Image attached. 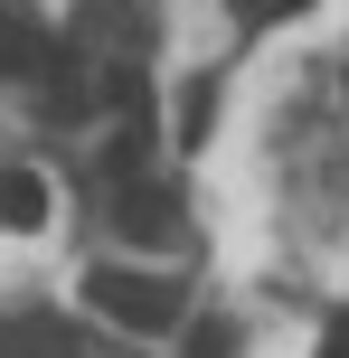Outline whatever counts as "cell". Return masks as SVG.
Instances as JSON below:
<instances>
[{"instance_id":"obj_1","label":"cell","mask_w":349,"mask_h":358,"mask_svg":"<svg viewBox=\"0 0 349 358\" xmlns=\"http://www.w3.org/2000/svg\"><path fill=\"white\" fill-rule=\"evenodd\" d=\"M85 302L104 311V321H123V330H180V311H189L170 273H132V264H94Z\"/></svg>"},{"instance_id":"obj_2","label":"cell","mask_w":349,"mask_h":358,"mask_svg":"<svg viewBox=\"0 0 349 358\" xmlns=\"http://www.w3.org/2000/svg\"><path fill=\"white\" fill-rule=\"evenodd\" d=\"M0 358H85V340L57 311H19V321H0Z\"/></svg>"},{"instance_id":"obj_3","label":"cell","mask_w":349,"mask_h":358,"mask_svg":"<svg viewBox=\"0 0 349 358\" xmlns=\"http://www.w3.org/2000/svg\"><path fill=\"white\" fill-rule=\"evenodd\" d=\"M113 227H123V236H170V227H180V198H170V189H142V179H123Z\"/></svg>"},{"instance_id":"obj_4","label":"cell","mask_w":349,"mask_h":358,"mask_svg":"<svg viewBox=\"0 0 349 358\" xmlns=\"http://www.w3.org/2000/svg\"><path fill=\"white\" fill-rule=\"evenodd\" d=\"M48 208H57V198H48V179H38V170H0V227L29 236V227H48Z\"/></svg>"},{"instance_id":"obj_5","label":"cell","mask_w":349,"mask_h":358,"mask_svg":"<svg viewBox=\"0 0 349 358\" xmlns=\"http://www.w3.org/2000/svg\"><path fill=\"white\" fill-rule=\"evenodd\" d=\"M38 66H48V29L19 19V10H0V76H38Z\"/></svg>"},{"instance_id":"obj_6","label":"cell","mask_w":349,"mask_h":358,"mask_svg":"<svg viewBox=\"0 0 349 358\" xmlns=\"http://www.w3.org/2000/svg\"><path fill=\"white\" fill-rule=\"evenodd\" d=\"M208 132H218V85H189V94H180V142L208 151Z\"/></svg>"},{"instance_id":"obj_7","label":"cell","mask_w":349,"mask_h":358,"mask_svg":"<svg viewBox=\"0 0 349 358\" xmlns=\"http://www.w3.org/2000/svg\"><path fill=\"white\" fill-rule=\"evenodd\" d=\"M85 104H94V85H85V76H57V85H48V113H66V123H76Z\"/></svg>"},{"instance_id":"obj_8","label":"cell","mask_w":349,"mask_h":358,"mask_svg":"<svg viewBox=\"0 0 349 358\" xmlns=\"http://www.w3.org/2000/svg\"><path fill=\"white\" fill-rule=\"evenodd\" d=\"M293 10H312V0H245V19H293Z\"/></svg>"},{"instance_id":"obj_9","label":"cell","mask_w":349,"mask_h":358,"mask_svg":"<svg viewBox=\"0 0 349 358\" xmlns=\"http://www.w3.org/2000/svg\"><path fill=\"white\" fill-rule=\"evenodd\" d=\"M321 358H349V321H331V340H321Z\"/></svg>"}]
</instances>
